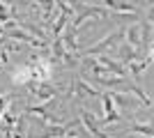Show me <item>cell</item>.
<instances>
[{
  "label": "cell",
  "instance_id": "6da1fadb",
  "mask_svg": "<svg viewBox=\"0 0 154 138\" xmlns=\"http://www.w3.org/2000/svg\"><path fill=\"white\" fill-rule=\"evenodd\" d=\"M124 32H127V39H129V44L131 46H140V23L136 21L134 26H129V28H124Z\"/></svg>",
  "mask_w": 154,
  "mask_h": 138
},
{
  "label": "cell",
  "instance_id": "7a4b0ae2",
  "mask_svg": "<svg viewBox=\"0 0 154 138\" xmlns=\"http://www.w3.org/2000/svg\"><path fill=\"white\" fill-rule=\"evenodd\" d=\"M7 9H5V5H2V2H0V23H5V21H7Z\"/></svg>",
  "mask_w": 154,
  "mask_h": 138
},
{
  "label": "cell",
  "instance_id": "3957f363",
  "mask_svg": "<svg viewBox=\"0 0 154 138\" xmlns=\"http://www.w3.org/2000/svg\"><path fill=\"white\" fill-rule=\"evenodd\" d=\"M7 104H9V97H7V94H2V97H0V113H2V108H5Z\"/></svg>",
  "mask_w": 154,
  "mask_h": 138
}]
</instances>
